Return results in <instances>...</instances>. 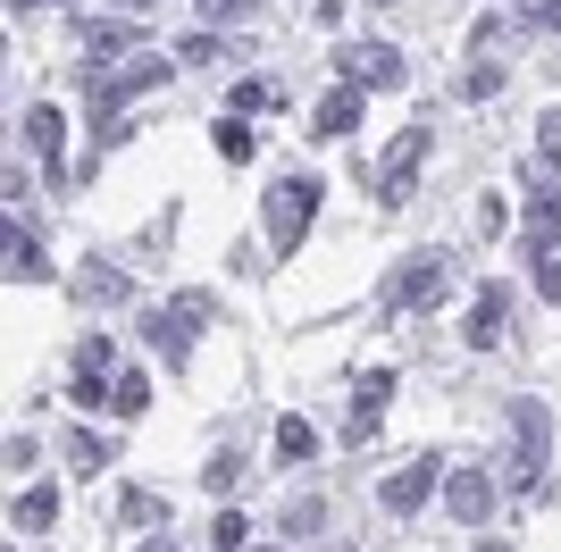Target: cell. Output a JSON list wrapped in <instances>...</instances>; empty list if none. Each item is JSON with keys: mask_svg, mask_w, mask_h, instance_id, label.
<instances>
[{"mask_svg": "<svg viewBox=\"0 0 561 552\" xmlns=\"http://www.w3.org/2000/svg\"><path fill=\"white\" fill-rule=\"evenodd\" d=\"M503 418H512V460H503V485H512V494H537L545 452H553V411H545L537 393H519Z\"/></svg>", "mask_w": 561, "mask_h": 552, "instance_id": "1", "label": "cell"}, {"mask_svg": "<svg viewBox=\"0 0 561 552\" xmlns=\"http://www.w3.org/2000/svg\"><path fill=\"white\" fill-rule=\"evenodd\" d=\"M319 202H328V184L319 176H285V184H268V252L277 260H294L302 252V234H310V218H319Z\"/></svg>", "mask_w": 561, "mask_h": 552, "instance_id": "2", "label": "cell"}, {"mask_svg": "<svg viewBox=\"0 0 561 552\" xmlns=\"http://www.w3.org/2000/svg\"><path fill=\"white\" fill-rule=\"evenodd\" d=\"M202 319H210V294H176V301H160V310H142V344L160 352L168 368H185V360H193V335H202Z\"/></svg>", "mask_w": 561, "mask_h": 552, "instance_id": "3", "label": "cell"}, {"mask_svg": "<svg viewBox=\"0 0 561 552\" xmlns=\"http://www.w3.org/2000/svg\"><path fill=\"white\" fill-rule=\"evenodd\" d=\"M377 294H386V310H420V301H445V294H453V252H411L394 276H386V285H377Z\"/></svg>", "mask_w": 561, "mask_h": 552, "instance_id": "4", "label": "cell"}, {"mask_svg": "<svg viewBox=\"0 0 561 552\" xmlns=\"http://www.w3.org/2000/svg\"><path fill=\"white\" fill-rule=\"evenodd\" d=\"M420 160H427V126H402L377 160V209H411V184H420Z\"/></svg>", "mask_w": 561, "mask_h": 552, "instance_id": "5", "label": "cell"}, {"mask_svg": "<svg viewBox=\"0 0 561 552\" xmlns=\"http://www.w3.org/2000/svg\"><path fill=\"white\" fill-rule=\"evenodd\" d=\"M335 68H344V84H360V92H394L402 84V50L394 43H352V50H335Z\"/></svg>", "mask_w": 561, "mask_h": 552, "instance_id": "6", "label": "cell"}, {"mask_svg": "<svg viewBox=\"0 0 561 552\" xmlns=\"http://www.w3.org/2000/svg\"><path fill=\"white\" fill-rule=\"evenodd\" d=\"M110 386H117V344H101V335H93V344H76L68 393L84 402V411H101V393H110Z\"/></svg>", "mask_w": 561, "mask_h": 552, "instance_id": "7", "label": "cell"}, {"mask_svg": "<svg viewBox=\"0 0 561 552\" xmlns=\"http://www.w3.org/2000/svg\"><path fill=\"white\" fill-rule=\"evenodd\" d=\"M519 234H528V252H537V260H553L561 252V193L537 184V193L519 202Z\"/></svg>", "mask_w": 561, "mask_h": 552, "instance_id": "8", "label": "cell"}, {"mask_svg": "<svg viewBox=\"0 0 561 552\" xmlns=\"http://www.w3.org/2000/svg\"><path fill=\"white\" fill-rule=\"evenodd\" d=\"M503 335H512V301H503V285H486V294L469 301V326H461V344H469V352H494Z\"/></svg>", "mask_w": 561, "mask_h": 552, "instance_id": "9", "label": "cell"}, {"mask_svg": "<svg viewBox=\"0 0 561 552\" xmlns=\"http://www.w3.org/2000/svg\"><path fill=\"white\" fill-rule=\"evenodd\" d=\"M436 478H445V460L420 452V460H402L394 478H386V510H420L427 494H436Z\"/></svg>", "mask_w": 561, "mask_h": 552, "instance_id": "10", "label": "cell"}, {"mask_svg": "<svg viewBox=\"0 0 561 552\" xmlns=\"http://www.w3.org/2000/svg\"><path fill=\"white\" fill-rule=\"evenodd\" d=\"M386 402H394V368H369V377L352 386V444H369V436H377Z\"/></svg>", "mask_w": 561, "mask_h": 552, "instance_id": "11", "label": "cell"}, {"mask_svg": "<svg viewBox=\"0 0 561 552\" xmlns=\"http://www.w3.org/2000/svg\"><path fill=\"white\" fill-rule=\"evenodd\" d=\"M445 503H453V519L478 528V519L494 510V478H486V469H445Z\"/></svg>", "mask_w": 561, "mask_h": 552, "instance_id": "12", "label": "cell"}, {"mask_svg": "<svg viewBox=\"0 0 561 552\" xmlns=\"http://www.w3.org/2000/svg\"><path fill=\"white\" fill-rule=\"evenodd\" d=\"M135 294V285H126V276L110 268V260H84V268H76V301H93V310H110V301H126Z\"/></svg>", "mask_w": 561, "mask_h": 552, "instance_id": "13", "label": "cell"}, {"mask_svg": "<svg viewBox=\"0 0 561 552\" xmlns=\"http://www.w3.org/2000/svg\"><path fill=\"white\" fill-rule=\"evenodd\" d=\"M43 276H50V252L9 218V285H43Z\"/></svg>", "mask_w": 561, "mask_h": 552, "instance_id": "14", "label": "cell"}, {"mask_svg": "<svg viewBox=\"0 0 561 552\" xmlns=\"http://www.w3.org/2000/svg\"><path fill=\"white\" fill-rule=\"evenodd\" d=\"M352 126H360V84H344V92H328V101H319V117H310V135H352Z\"/></svg>", "mask_w": 561, "mask_h": 552, "instance_id": "15", "label": "cell"}, {"mask_svg": "<svg viewBox=\"0 0 561 552\" xmlns=\"http://www.w3.org/2000/svg\"><path fill=\"white\" fill-rule=\"evenodd\" d=\"M9 519H18V536H43L50 519H59V494H50V485H25L18 503H9Z\"/></svg>", "mask_w": 561, "mask_h": 552, "instance_id": "16", "label": "cell"}, {"mask_svg": "<svg viewBox=\"0 0 561 552\" xmlns=\"http://www.w3.org/2000/svg\"><path fill=\"white\" fill-rule=\"evenodd\" d=\"M59 135H68V117L50 110V101H34V110H25V142H34V160H59Z\"/></svg>", "mask_w": 561, "mask_h": 552, "instance_id": "17", "label": "cell"}, {"mask_svg": "<svg viewBox=\"0 0 561 552\" xmlns=\"http://www.w3.org/2000/svg\"><path fill=\"white\" fill-rule=\"evenodd\" d=\"M285 84H268V76H243V84L227 92V117H260V110H277Z\"/></svg>", "mask_w": 561, "mask_h": 552, "instance_id": "18", "label": "cell"}, {"mask_svg": "<svg viewBox=\"0 0 561 552\" xmlns=\"http://www.w3.org/2000/svg\"><path fill=\"white\" fill-rule=\"evenodd\" d=\"M310 452H319V427H310V418H277V460H294V469H302Z\"/></svg>", "mask_w": 561, "mask_h": 552, "instance_id": "19", "label": "cell"}, {"mask_svg": "<svg viewBox=\"0 0 561 552\" xmlns=\"http://www.w3.org/2000/svg\"><path fill=\"white\" fill-rule=\"evenodd\" d=\"M117 519H126V528H160L168 503H160V494H142V485H126V494H117Z\"/></svg>", "mask_w": 561, "mask_h": 552, "instance_id": "20", "label": "cell"}, {"mask_svg": "<svg viewBox=\"0 0 561 552\" xmlns=\"http://www.w3.org/2000/svg\"><path fill=\"white\" fill-rule=\"evenodd\" d=\"M110 411L142 418V411H151V377H135V368H117V386H110Z\"/></svg>", "mask_w": 561, "mask_h": 552, "instance_id": "21", "label": "cell"}, {"mask_svg": "<svg viewBox=\"0 0 561 552\" xmlns=\"http://www.w3.org/2000/svg\"><path fill=\"white\" fill-rule=\"evenodd\" d=\"M252 151H260V135H252V126H243V117H218V160H234V168H243Z\"/></svg>", "mask_w": 561, "mask_h": 552, "instance_id": "22", "label": "cell"}, {"mask_svg": "<svg viewBox=\"0 0 561 552\" xmlns=\"http://www.w3.org/2000/svg\"><path fill=\"white\" fill-rule=\"evenodd\" d=\"M84 50H93V68H101L117 50H135V25H84Z\"/></svg>", "mask_w": 561, "mask_h": 552, "instance_id": "23", "label": "cell"}, {"mask_svg": "<svg viewBox=\"0 0 561 552\" xmlns=\"http://www.w3.org/2000/svg\"><path fill=\"white\" fill-rule=\"evenodd\" d=\"M68 460H76V469H84V478H93V469H110L117 452H110V444L93 436V427H76V436H68Z\"/></svg>", "mask_w": 561, "mask_h": 552, "instance_id": "24", "label": "cell"}, {"mask_svg": "<svg viewBox=\"0 0 561 552\" xmlns=\"http://www.w3.org/2000/svg\"><path fill=\"white\" fill-rule=\"evenodd\" d=\"M503 92V68L494 59H469V76H461V101H494Z\"/></svg>", "mask_w": 561, "mask_h": 552, "instance_id": "25", "label": "cell"}, {"mask_svg": "<svg viewBox=\"0 0 561 552\" xmlns=\"http://www.w3.org/2000/svg\"><path fill=\"white\" fill-rule=\"evenodd\" d=\"M176 59H185V68H210V59H227V43H218V34H185Z\"/></svg>", "mask_w": 561, "mask_h": 552, "instance_id": "26", "label": "cell"}, {"mask_svg": "<svg viewBox=\"0 0 561 552\" xmlns=\"http://www.w3.org/2000/svg\"><path fill=\"white\" fill-rule=\"evenodd\" d=\"M210 544H218V552H243V544H252V528H243V510H227V519H218V528H210Z\"/></svg>", "mask_w": 561, "mask_h": 552, "instance_id": "27", "label": "cell"}, {"mask_svg": "<svg viewBox=\"0 0 561 552\" xmlns=\"http://www.w3.org/2000/svg\"><path fill=\"white\" fill-rule=\"evenodd\" d=\"M234 478H243V452H210V469H202V485H218V494H227Z\"/></svg>", "mask_w": 561, "mask_h": 552, "instance_id": "28", "label": "cell"}, {"mask_svg": "<svg viewBox=\"0 0 561 552\" xmlns=\"http://www.w3.org/2000/svg\"><path fill=\"white\" fill-rule=\"evenodd\" d=\"M537 151H545V168H561V110L537 117Z\"/></svg>", "mask_w": 561, "mask_h": 552, "instance_id": "29", "label": "cell"}, {"mask_svg": "<svg viewBox=\"0 0 561 552\" xmlns=\"http://www.w3.org/2000/svg\"><path fill=\"white\" fill-rule=\"evenodd\" d=\"M285 528H294V536H319V528H328V510H319V503H285Z\"/></svg>", "mask_w": 561, "mask_h": 552, "instance_id": "30", "label": "cell"}, {"mask_svg": "<svg viewBox=\"0 0 561 552\" xmlns=\"http://www.w3.org/2000/svg\"><path fill=\"white\" fill-rule=\"evenodd\" d=\"M252 9H260V0H202V18H210V25H243Z\"/></svg>", "mask_w": 561, "mask_h": 552, "instance_id": "31", "label": "cell"}, {"mask_svg": "<svg viewBox=\"0 0 561 552\" xmlns=\"http://www.w3.org/2000/svg\"><path fill=\"white\" fill-rule=\"evenodd\" d=\"M537 294H545V301H561V252H553V260H537Z\"/></svg>", "mask_w": 561, "mask_h": 552, "instance_id": "32", "label": "cell"}, {"mask_svg": "<svg viewBox=\"0 0 561 552\" xmlns=\"http://www.w3.org/2000/svg\"><path fill=\"white\" fill-rule=\"evenodd\" d=\"M528 25H545V34H561V0H537V9H528Z\"/></svg>", "mask_w": 561, "mask_h": 552, "instance_id": "33", "label": "cell"}, {"mask_svg": "<svg viewBox=\"0 0 561 552\" xmlns=\"http://www.w3.org/2000/svg\"><path fill=\"white\" fill-rule=\"evenodd\" d=\"M135 552H160V544H135Z\"/></svg>", "mask_w": 561, "mask_h": 552, "instance_id": "34", "label": "cell"}, {"mask_svg": "<svg viewBox=\"0 0 561 552\" xmlns=\"http://www.w3.org/2000/svg\"><path fill=\"white\" fill-rule=\"evenodd\" d=\"M369 9H386V0H369Z\"/></svg>", "mask_w": 561, "mask_h": 552, "instance_id": "35", "label": "cell"}, {"mask_svg": "<svg viewBox=\"0 0 561 552\" xmlns=\"http://www.w3.org/2000/svg\"><path fill=\"white\" fill-rule=\"evenodd\" d=\"M260 552H277V544H260Z\"/></svg>", "mask_w": 561, "mask_h": 552, "instance_id": "36", "label": "cell"}, {"mask_svg": "<svg viewBox=\"0 0 561 552\" xmlns=\"http://www.w3.org/2000/svg\"><path fill=\"white\" fill-rule=\"evenodd\" d=\"M486 552H503V544H486Z\"/></svg>", "mask_w": 561, "mask_h": 552, "instance_id": "37", "label": "cell"}, {"mask_svg": "<svg viewBox=\"0 0 561 552\" xmlns=\"http://www.w3.org/2000/svg\"><path fill=\"white\" fill-rule=\"evenodd\" d=\"M18 9H25V0H18Z\"/></svg>", "mask_w": 561, "mask_h": 552, "instance_id": "38", "label": "cell"}]
</instances>
